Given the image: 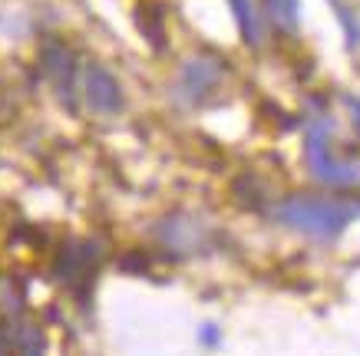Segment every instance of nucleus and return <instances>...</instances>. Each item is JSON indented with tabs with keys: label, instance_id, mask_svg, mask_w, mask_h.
I'll use <instances>...</instances> for the list:
<instances>
[{
	"label": "nucleus",
	"instance_id": "obj_1",
	"mask_svg": "<svg viewBox=\"0 0 360 356\" xmlns=\"http://www.w3.org/2000/svg\"><path fill=\"white\" fill-rule=\"evenodd\" d=\"M274 225L284 231L330 244L347 231L354 221H360V202L344 195H317V192H288L274 198L271 205Z\"/></svg>",
	"mask_w": 360,
	"mask_h": 356
},
{
	"label": "nucleus",
	"instance_id": "obj_2",
	"mask_svg": "<svg viewBox=\"0 0 360 356\" xmlns=\"http://www.w3.org/2000/svg\"><path fill=\"white\" fill-rule=\"evenodd\" d=\"M304 169L328 192L360 188V155L338 145V119L328 106H314L304 119Z\"/></svg>",
	"mask_w": 360,
	"mask_h": 356
},
{
	"label": "nucleus",
	"instance_id": "obj_3",
	"mask_svg": "<svg viewBox=\"0 0 360 356\" xmlns=\"http://www.w3.org/2000/svg\"><path fill=\"white\" fill-rule=\"evenodd\" d=\"M229 79V63L219 53H192L172 79V103L179 109H202Z\"/></svg>",
	"mask_w": 360,
	"mask_h": 356
},
{
	"label": "nucleus",
	"instance_id": "obj_4",
	"mask_svg": "<svg viewBox=\"0 0 360 356\" xmlns=\"http://www.w3.org/2000/svg\"><path fill=\"white\" fill-rule=\"evenodd\" d=\"M153 237L162 244L169 254H179V258H192V254H205L215 241V231L195 215H186V211H172L165 215L159 225L153 228Z\"/></svg>",
	"mask_w": 360,
	"mask_h": 356
},
{
	"label": "nucleus",
	"instance_id": "obj_5",
	"mask_svg": "<svg viewBox=\"0 0 360 356\" xmlns=\"http://www.w3.org/2000/svg\"><path fill=\"white\" fill-rule=\"evenodd\" d=\"M79 103L93 116H120L126 109V89L116 79L110 66L103 63H79Z\"/></svg>",
	"mask_w": 360,
	"mask_h": 356
},
{
	"label": "nucleus",
	"instance_id": "obj_6",
	"mask_svg": "<svg viewBox=\"0 0 360 356\" xmlns=\"http://www.w3.org/2000/svg\"><path fill=\"white\" fill-rule=\"evenodd\" d=\"M40 66H44L46 83L53 86V93L63 99L66 106H77V86H79V60L70 53V46L63 44H46L40 53Z\"/></svg>",
	"mask_w": 360,
	"mask_h": 356
},
{
	"label": "nucleus",
	"instance_id": "obj_7",
	"mask_svg": "<svg viewBox=\"0 0 360 356\" xmlns=\"http://www.w3.org/2000/svg\"><path fill=\"white\" fill-rule=\"evenodd\" d=\"M229 11L235 17V27H238L245 46L258 50L264 40V13L258 7V0H229Z\"/></svg>",
	"mask_w": 360,
	"mask_h": 356
},
{
	"label": "nucleus",
	"instance_id": "obj_8",
	"mask_svg": "<svg viewBox=\"0 0 360 356\" xmlns=\"http://www.w3.org/2000/svg\"><path fill=\"white\" fill-rule=\"evenodd\" d=\"M264 23L284 37H295L301 30V0H264Z\"/></svg>",
	"mask_w": 360,
	"mask_h": 356
},
{
	"label": "nucleus",
	"instance_id": "obj_9",
	"mask_svg": "<svg viewBox=\"0 0 360 356\" xmlns=\"http://www.w3.org/2000/svg\"><path fill=\"white\" fill-rule=\"evenodd\" d=\"M330 7L338 13L340 20V30H344V40H347V50L357 53L360 50V11L347 0H330Z\"/></svg>",
	"mask_w": 360,
	"mask_h": 356
},
{
	"label": "nucleus",
	"instance_id": "obj_10",
	"mask_svg": "<svg viewBox=\"0 0 360 356\" xmlns=\"http://www.w3.org/2000/svg\"><path fill=\"white\" fill-rule=\"evenodd\" d=\"M13 356H44L40 353V334L33 327H23L20 336L13 340Z\"/></svg>",
	"mask_w": 360,
	"mask_h": 356
},
{
	"label": "nucleus",
	"instance_id": "obj_11",
	"mask_svg": "<svg viewBox=\"0 0 360 356\" xmlns=\"http://www.w3.org/2000/svg\"><path fill=\"white\" fill-rule=\"evenodd\" d=\"M344 109H347V116H350V126H354V132L360 136V96H344Z\"/></svg>",
	"mask_w": 360,
	"mask_h": 356
},
{
	"label": "nucleus",
	"instance_id": "obj_12",
	"mask_svg": "<svg viewBox=\"0 0 360 356\" xmlns=\"http://www.w3.org/2000/svg\"><path fill=\"white\" fill-rule=\"evenodd\" d=\"M198 336H202L208 346H215V343H219V327H215V324H205L202 330H198Z\"/></svg>",
	"mask_w": 360,
	"mask_h": 356
}]
</instances>
